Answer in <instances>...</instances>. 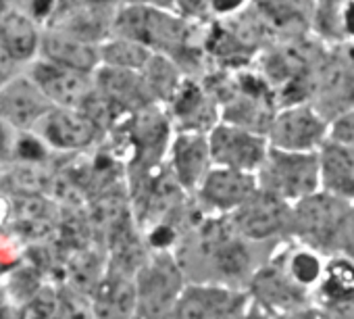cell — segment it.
Here are the masks:
<instances>
[{
  "label": "cell",
  "mask_w": 354,
  "mask_h": 319,
  "mask_svg": "<svg viewBox=\"0 0 354 319\" xmlns=\"http://www.w3.org/2000/svg\"><path fill=\"white\" fill-rule=\"evenodd\" d=\"M257 180L261 190L294 205L321 190L319 152H292L269 146Z\"/></svg>",
  "instance_id": "6da1fadb"
},
{
  "label": "cell",
  "mask_w": 354,
  "mask_h": 319,
  "mask_svg": "<svg viewBox=\"0 0 354 319\" xmlns=\"http://www.w3.org/2000/svg\"><path fill=\"white\" fill-rule=\"evenodd\" d=\"M188 275L169 250H156L136 273L138 319H171Z\"/></svg>",
  "instance_id": "7a4b0ae2"
},
{
  "label": "cell",
  "mask_w": 354,
  "mask_h": 319,
  "mask_svg": "<svg viewBox=\"0 0 354 319\" xmlns=\"http://www.w3.org/2000/svg\"><path fill=\"white\" fill-rule=\"evenodd\" d=\"M350 205L323 190L294 203L290 236L327 257L335 255L337 232Z\"/></svg>",
  "instance_id": "3957f363"
},
{
  "label": "cell",
  "mask_w": 354,
  "mask_h": 319,
  "mask_svg": "<svg viewBox=\"0 0 354 319\" xmlns=\"http://www.w3.org/2000/svg\"><path fill=\"white\" fill-rule=\"evenodd\" d=\"M248 304L246 288L221 282H188L171 319H240Z\"/></svg>",
  "instance_id": "277c9868"
},
{
  "label": "cell",
  "mask_w": 354,
  "mask_h": 319,
  "mask_svg": "<svg viewBox=\"0 0 354 319\" xmlns=\"http://www.w3.org/2000/svg\"><path fill=\"white\" fill-rule=\"evenodd\" d=\"M246 290L257 304H261L263 309L273 313L277 319L313 302V294L306 292L304 288H300L290 277V273L286 271V267L281 265V261L275 253L269 255L267 261H263L259 265V269L252 273Z\"/></svg>",
  "instance_id": "5b68a950"
},
{
  "label": "cell",
  "mask_w": 354,
  "mask_h": 319,
  "mask_svg": "<svg viewBox=\"0 0 354 319\" xmlns=\"http://www.w3.org/2000/svg\"><path fill=\"white\" fill-rule=\"evenodd\" d=\"M230 217H232L236 232L244 240L252 244H261L281 234H290L292 203L259 188L252 194V199L246 201Z\"/></svg>",
  "instance_id": "8992f818"
},
{
  "label": "cell",
  "mask_w": 354,
  "mask_h": 319,
  "mask_svg": "<svg viewBox=\"0 0 354 319\" xmlns=\"http://www.w3.org/2000/svg\"><path fill=\"white\" fill-rule=\"evenodd\" d=\"M257 190H259L257 174L215 165L207 174L205 182L196 192L205 209L213 211L215 215H232L246 201H250Z\"/></svg>",
  "instance_id": "52a82bcc"
},
{
  "label": "cell",
  "mask_w": 354,
  "mask_h": 319,
  "mask_svg": "<svg viewBox=\"0 0 354 319\" xmlns=\"http://www.w3.org/2000/svg\"><path fill=\"white\" fill-rule=\"evenodd\" d=\"M209 146L213 165L252 174L259 172L269 152V146L263 138L232 125H221L213 129Z\"/></svg>",
  "instance_id": "ba28073f"
},
{
  "label": "cell",
  "mask_w": 354,
  "mask_h": 319,
  "mask_svg": "<svg viewBox=\"0 0 354 319\" xmlns=\"http://www.w3.org/2000/svg\"><path fill=\"white\" fill-rule=\"evenodd\" d=\"M313 302L323 307L335 319H354V259L331 255L325 265Z\"/></svg>",
  "instance_id": "9c48e42d"
},
{
  "label": "cell",
  "mask_w": 354,
  "mask_h": 319,
  "mask_svg": "<svg viewBox=\"0 0 354 319\" xmlns=\"http://www.w3.org/2000/svg\"><path fill=\"white\" fill-rule=\"evenodd\" d=\"M92 309L96 319H138L136 275L117 269L102 275L92 290Z\"/></svg>",
  "instance_id": "30bf717a"
},
{
  "label": "cell",
  "mask_w": 354,
  "mask_h": 319,
  "mask_svg": "<svg viewBox=\"0 0 354 319\" xmlns=\"http://www.w3.org/2000/svg\"><path fill=\"white\" fill-rule=\"evenodd\" d=\"M173 178L182 190L196 192L205 182L207 174L213 170L211 146L198 134H184L173 146Z\"/></svg>",
  "instance_id": "8fae6325"
},
{
  "label": "cell",
  "mask_w": 354,
  "mask_h": 319,
  "mask_svg": "<svg viewBox=\"0 0 354 319\" xmlns=\"http://www.w3.org/2000/svg\"><path fill=\"white\" fill-rule=\"evenodd\" d=\"M271 146L292 152H315L323 140L321 121L306 109H294L277 117L269 131Z\"/></svg>",
  "instance_id": "7c38bea8"
},
{
  "label": "cell",
  "mask_w": 354,
  "mask_h": 319,
  "mask_svg": "<svg viewBox=\"0 0 354 319\" xmlns=\"http://www.w3.org/2000/svg\"><path fill=\"white\" fill-rule=\"evenodd\" d=\"M319 165L321 190L354 203V146L339 140L323 144L319 150Z\"/></svg>",
  "instance_id": "4fadbf2b"
},
{
  "label": "cell",
  "mask_w": 354,
  "mask_h": 319,
  "mask_svg": "<svg viewBox=\"0 0 354 319\" xmlns=\"http://www.w3.org/2000/svg\"><path fill=\"white\" fill-rule=\"evenodd\" d=\"M82 71L57 65V63H40L34 69V78L38 88L46 98L55 100L63 107H77L90 98V86Z\"/></svg>",
  "instance_id": "5bb4252c"
},
{
  "label": "cell",
  "mask_w": 354,
  "mask_h": 319,
  "mask_svg": "<svg viewBox=\"0 0 354 319\" xmlns=\"http://www.w3.org/2000/svg\"><path fill=\"white\" fill-rule=\"evenodd\" d=\"M275 255L279 257V261L286 267V271L290 273V277L300 288L315 294L319 282L323 280L325 265H327L329 257L315 250V248H310V246H306V244H300V242H296L294 246L281 248Z\"/></svg>",
  "instance_id": "9a60e30c"
},
{
  "label": "cell",
  "mask_w": 354,
  "mask_h": 319,
  "mask_svg": "<svg viewBox=\"0 0 354 319\" xmlns=\"http://www.w3.org/2000/svg\"><path fill=\"white\" fill-rule=\"evenodd\" d=\"M44 111V92L26 82H13L0 90V117L26 127Z\"/></svg>",
  "instance_id": "2e32d148"
},
{
  "label": "cell",
  "mask_w": 354,
  "mask_h": 319,
  "mask_svg": "<svg viewBox=\"0 0 354 319\" xmlns=\"http://www.w3.org/2000/svg\"><path fill=\"white\" fill-rule=\"evenodd\" d=\"M96 127L98 125L88 115L57 111L48 117L44 134L59 148H82L94 140Z\"/></svg>",
  "instance_id": "e0dca14e"
},
{
  "label": "cell",
  "mask_w": 354,
  "mask_h": 319,
  "mask_svg": "<svg viewBox=\"0 0 354 319\" xmlns=\"http://www.w3.org/2000/svg\"><path fill=\"white\" fill-rule=\"evenodd\" d=\"M46 57L63 67L75 71H90L96 65V53L82 40L67 38V36H48L44 40Z\"/></svg>",
  "instance_id": "ac0fdd59"
},
{
  "label": "cell",
  "mask_w": 354,
  "mask_h": 319,
  "mask_svg": "<svg viewBox=\"0 0 354 319\" xmlns=\"http://www.w3.org/2000/svg\"><path fill=\"white\" fill-rule=\"evenodd\" d=\"M36 30L34 26L17 13L0 19V46L13 59H28L36 51Z\"/></svg>",
  "instance_id": "d6986e66"
},
{
  "label": "cell",
  "mask_w": 354,
  "mask_h": 319,
  "mask_svg": "<svg viewBox=\"0 0 354 319\" xmlns=\"http://www.w3.org/2000/svg\"><path fill=\"white\" fill-rule=\"evenodd\" d=\"M17 228L30 238L48 234L53 228L50 205L38 194H24V199L17 203Z\"/></svg>",
  "instance_id": "ffe728a7"
},
{
  "label": "cell",
  "mask_w": 354,
  "mask_h": 319,
  "mask_svg": "<svg viewBox=\"0 0 354 319\" xmlns=\"http://www.w3.org/2000/svg\"><path fill=\"white\" fill-rule=\"evenodd\" d=\"M100 88L115 102H133L142 94V88L136 75L125 73L119 67L106 69L100 73Z\"/></svg>",
  "instance_id": "44dd1931"
},
{
  "label": "cell",
  "mask_w": 354,
  "mask_h": 319,
  "mask_svg": "<svg viewBox=\"0 0 354 319\" xmlns=\"http://www.w3.org/2000/svg\"><path fill=\"white\" fill-rule=\"evenodd\" d=\"M146 51L136 44L133 40H121V42H113L104 48V59L121 69L127 67H140L146 63Z\"/></svg>",
  "instance_id": "7402d4cb"
},
{
  "label": "cell",
  "mask_w": 354,
  "mask_h": 319,
  "mask_svg": "<svg viewBox=\"0 0 354 319\" xmlns=\"http://www.w3.org/2000/svg\"><path fill=\"white\" fill-rule=\"evenodd\" d=\"M11 184L21 194H40L46 186H50V178L46 176V172L34 165H24L13 172Z\"/></svg>",
  "instance_id": "603a6c76"
},
{
  "label": "cell",
  "mask_w": 354,
  "mask_h": 319,
  "mask_svg": "<svg viewBox=\"0 0 354 319\" xmlns=\"http://www.w3.org/2000/svg\"><path fill=\"white\" fill-rule=\"evenodd\" d=\"M61 317V296L50 290H38L28 307L26 319H59Z\"/></svg>",
  "instance_id": "cb8c5ba5"
},
{
  "label": "cell",
  "mask_w": 354,
  "mask_h": 319,
  "mask_svg": "<svg viewBox=\"0 0 354 319\" xmlns=\"http://www.w3.org/2000/svg\"><path fill=\"white\" fill-rule=\"evenodd\" d=\"M261 7L271 15L275 21H294L304 17V13L310 9V0H261Z\"/></svg>",
  "instance_id": "d4e9b609"
},
{
  "label": "cell",
  "mask_w": 354,
  "mask_h": 319,
  "mask_svg": "<svg viewBox=\"0 0 354 319\" xmlns=\"http://www.w3.org/2000/svg\"><path fill=\"white\" fill-rule=\"evenodd\" d=\"M335 255L354 259V203L348 207V211L342 219L337 240H335Z\"/></svg>",
  "instance_id": "484cf974"
},
{
  "label": "cell",
  "mask_w": 354,
  "mask_h": 319,
  "mask_svg": "<svg viewBox=\"0 0 354 319\" xmlns=\"http://www.w3.org/2000/svg\"><path fill=\"white\" fill-rule=\"evenodd\" d=\"M279 319H335V317L331 313H327L323 307H319L317 302H308V304H304V307H300V309H296V311H292Z\"/></svg>",
  "instance_id": "4316f807"
},
{
  "label": "cell",
  "mask_w": 354,
  "mask_h": 319,
  "mask_svg": "<svg viewBox=\"0 0 354 319\" xmlns=\"http://www.w3.org/2000/svg\"><path fill=\"white\" fill-rule=\"evenodd\" d=\"M333 134H335V138H337L339 142L354 146V115H348L346 119H342V121L335 125Z\"/></svg>",
  "instance_id": "83f0119b"
},
{
  "label": "cell",
  "mask_w": 354,
  "mask_h": 319,
  "mask_svg": "<svg viewBox=\"0 0 354 319\" xmlns=\"http://www.w3.org/2000/svg\"><path fill=\"white\" fill-rule=\"evenodd\" d=\"M19 152H21V156H24V158H32V161H36V158H40V156L44 154L42 146H40L36 140H32V138H28V140H21Z\"/></svg>",
  "instance_id": "f1b7e54d"
},
{
  "label": "cell",
  "mask_w": 354,
  "mask_h": 319,
  "mask_svg": "<svg viewBox=\"0 0 354 319\" xmlns=\"http://www.w3.org/2000/svg\"><path fill=\"white\" fill-rule=\"evenodd\" d=\"M240 319H277L273 313H269L267 309H263L261 304H257L252 298H250V304L246 307V311L242 313Z\"/></svg>",
  "instance_id": "f546056e"
},
{
  "label": "cell",
  "mask_w": 354,
  "mask_h": 319,
  "mask_svg": "<svg viewBox=\"0 0 354 319\" xmlns=\"http://www.w3.org/2000/svg\"><path fill=\"white\" fill-rule=\"evenodd\" d=\"M50 3H53V0H34V13H36L38 17L46 15L48 9H50Z\"/></svg>",
  "instance_id": "4dcf8cb0"
},
{
  "label": "cell",
  "mask_w": 354,
  "mask_h": 319,
  "mask_svg": "<svg viewBox=\"0 0 354 319\" xmlns=\"http://www.w3.org/2000/svg\"><path fill=\"white\" fill-rule=\"evenodd\" d=\"M0 152H3V134H0Z\"/></svg>",
  "instance_id": "1f68e13d"
},
{
  "label": "cell",
  "mask_w": 354,
  "mask_h": 319,
  "mask_svg": "<svg viewBox=\"0 0 354 319\" xmlns=\"http://www.w3.org/2000/svg\"><path fill=\"white\" fill-rule=\"evenodd\" d=\"M0 9H3V0H0Z\"/></svg>",
  "instance_id": "d6a6232c"
}]
</instances>
